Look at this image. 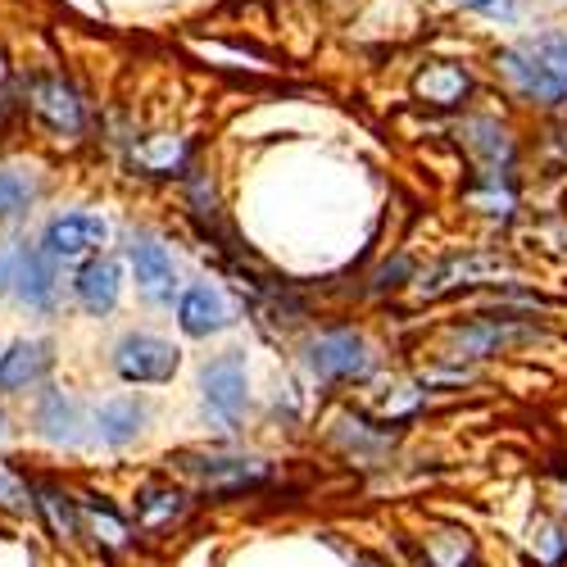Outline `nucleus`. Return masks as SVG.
Instances as JSON below:
<instances>
[{"label": "nucleus", "instance_id": "1", "mask_svg": "<svg viewBox=\"0 0 567 567\" xmlns=\"http://www.w3.org/2000/svg\"><path fill=\"white\" fill-rule=\"evenodd\" d=\"M28 105L60 141H78L86 132V105L64 78H28Z\"/></svg>", "mask_w": 567, "mask_h": 567}, {"label": "nucleus", "instance_id": "2", "mask_svg": "<svg viewBox=\"0 0 567 567\" xmlns=\"http://www.w3.org/2000/svg\"><path fill=\"white\" fill-rule=\"evenodd\" d=\"M177 363H182V354L168 341L151 337V332H132L114 350V372L123 377V382H132V386H159V382H168V377L177 372Z\"/></svg>", "mask_w": 567, "mask_h": 567}, {"label": "nucleus", "instance_id": "3", "mask_svg": "<svg viewBox=\"0 0 567 567\" xmlns=\"http://www.w3.org/2000/svg\"><path fill=\"white\" fill-rule=\"evenodd\" d=\"M495 64L504 69V78L523 91L536 105H567V78L558 69H549L532 45H504L495 55Z\"/></svg>", "mask_w": 567, "mask_h": 567}, {"label": "nucleus", "instance_id": "4", "mask_svg": "<svg viewBox=\"0 0 567 567\" xmlns=\"http://www.w3.org/2000/svg\"><path fill=\"white\" fill-rule=\"evenodd\" d=\"M200 391H205V409L231 432L236 422L246 417V354H223L200 372Z\"/></svg>", "mask_w": 567, "mask_h": 567}, {"label": "nucleus", "instance_id": "5", "mask_svg": "<svg viewBox=\"0 0 567 567\" xmlns=\"http://www.w3.org/2000/svg\"><path fill=\"white\" fill-rule=\"evenodd\" d=\"M309 368L313 377H322V382H359V377L372 372V350L359 332H327L309 346Z\"/></svg>", "mask_w": 567, "mask_h": 567}, {"label": "nucleus", "instance_id": "6", "mask_svg": "<svg viewBox=\"0 0 567 567\" xmlns=\"http://www.w3.org/2000/svg\"><path fill=\"white\" fill-rule=\"evenodd\" d=\"M105 236H110V223L101 214H60L45 223L41 231V255H51V259H86V255H96L105 246Z\"/></svg>", "mask_w": 567, "mask_h": 567}, {"label": "nucleus", "instance_id": "7", "mask_svg": "<svg viewBox=\"0 0 567 567\" xmlns=\"http://www.w3.org/2000/svg\"><path fill=\"white\" fill-rule=\"evenodd\" d=\"M177 472L196 477L209 495H231V491H246L255 482L268 477V467L259 458H223V454H177L173 458Z\"/></svg>", "mask_w": 567, "mask_h": 567}, {"label": "nucleus", "instance_id": "8", "mask_svg": "<svg viewBox=\"0 0 567 567\" xmlns=\"http://www.w3.org/2000/svg\"><path fill=\"white\" fill-rule=\"evenodd\" d=\"M127 264L136 272V287L151 305H168L177 291V268L168 259V250L155 241V236H132L127 241Z\"/></svg>", "mask_w": 567, "mask_h": 567}, {"label": "nucleus", "instance_id": "9", "mask_svg": "<svg viewBox=\"0 0 567 567\" xmlns=\"http://www.w3.org/2000/svg\"><path fill=\"white\" fill-rule=\"evenodd\" d=\"M10 291H14L28 309H41V313H45V309L55 305V259H51V255H41V250L19 246Z\"/></svg>", "mask_w": 567, "mask_h": 567}, {"label": "nucleus", "instance_id": "10", "mask_svg": "<svg viewBox=\"0 0 567 567\" xmlns=\"http://www.w3.org/2000/svg\"><path fill=\"white\" fill-rule=\"evenodd\" d=\"M177 322H182L186 337H214V332H223V327L231 322V313H227V300H223L218 287L196 281V287L177 300Z\"/></svg>", "mask_w": 567, "mask_h": 567}, {"label": "nucleus", "instance_id": "11", "mask_svg": "<svg viewBox=\"0 0 567 567\" xmlns=\"http://www.w3.org/2000/svg\"><path fill=\"white\" fill-rule=\"evenodd\" d=\"M118 291H123V272H118L114 259H91V264H82L78 277H73L78 305H82L86 313H96V318H105V313L118 305Z\"/></svg>", "mask_w": 567, "mask_h": 567}, {"label": "nucleus", "instance_id": "12", "mask_svg": "<svg viewBox=\"0 0 567 567\" xmlns=\"http://www.w3.org/2000/svg\"><path fill=\"white\" fill-rule=\"evenodd\" d=\"M45 372H51V346L19 341L10 346V354H0V391H28Z\"/></svg>", "mask_w": 567, "mask_h": 567}, {"label": "nucleus", "instance_id": "13", "mask_svg": "<svg viewBox=\"0 0 567 567\" xmlns=\"http://www.w3.org/2000/svg\"><path fill=\"white\" fill-rule=\"evenodd\" d=\"M417 96L427 101V105H458V101H467V91H472V78H467V69H458V64H450V60H436V64H427L417 73Z\"/></svg>", "mask_w": 567, "mask_h": 567}, {"label": "nucleus", "instance_id": "14", "mask_svg": "<svg viewBox=\"0 0 567 567\" xmlns=\"http://www.w3.org/2000/svg\"><path fill=\"white\" fill-rule=\"evenodd\" d=\"M141 427H146V409L136 400H110L96 409V432L105 445H127L141 436Z\"/></svg>", "mask_w": 567, "mask_h": 567}, {"label": "nucleus", "instance_id": "15", "mask_svg": "<svg viewBox=\"0 0 567 567\" xmlns=\"http://www.w3.org/2000/svg\"><path fill=\"white\" fill-rule=\"evenodd\" d=\"M37 432L55 445H73L78 441V409L73 400H64L60 391H45L37 404Z\"/></svg>", "mask_w": 567, "mask_h": 567}, {"label": "nucleus", "instance_id": "16", "mask_svg": "<svg viewBox=\"0 0 567 567\" xmlns=\"http://www.w3.org/2000/svg\"><path fill=\"white\" fill-rule=\"evenodd\" d=\"M467 136H472V151L486 155V164H491L495 177H499V164L504 168L513 164V141H508V132L495 118H472L467 123Z\"/></svg>", "mask_w": 567, "mask_h": 567}, {"label": "nucleus", "instance_id": "17", "mask_svg": "<svg viewBox=\"0 0 567 567\" xmlns=\"http://www.w3.org/2000/svg\"><path fill=\"white\" fill-rule=\"evenodd\" d=\"M41 186L32 173H19V168H0V218H19L37 205Z\"/></svg>", "mask_w": 567, "mask_h": 567}, {"label": "nucleus", "instance_id": "18", "mask_svg": "<svg viewBox=\"0 0 567 567\" xmlns=\"http://www.w3.org/2000/svg\"><path fill=\"white\" fill-rule=\"evenodd\" d=\"M37 504H41L45 517H51V532H55L60 540H73V536L82 532L78 499H69L64 491H55V486H37Z\"/></svg>", "mask_w": 567, "mask_h": 567}, {"label": "nucleus", "instance_id": "19", "mask_svg": "<svg viewBox=\"0 0 567 567\" xmlns=\"http://www.w3.org/2000/svg\"><path fill=\"white\" fill-rule=\"evenodd\" d=\"M186 499L177 491H146L136 499V517H141V527H168L173 517H182Z\"/></svg>", "mask_w": 567, "mask_h": 567}, {"label": "nucleus", "instance_id": "20", "mask_svg": "<svg viewBox=\"0 0 567 567\" xmlns=\"http://www.w3.org/2000/svg\"><path fill=\"white\" fill-rule=\"evenodd\" d=\"M78 508L86 513V523L101 532V540L105 545H123L127 540V527H123V517L105 504V499H96V495H86V499H78Z\"/></svg>", "mask_w": 567, "mask_h": 567}, {"label": "nucleus", "instance_id": "21", "mask_svg": "<svg viewBox=\"0 0 567 567\" xmlns=\"http://www.w3.org/2000/svg\"><path fill=\"white\" fill-rule=\"evenodd\" d=\"M458 6L477 10V14H486V19H504V23L517 14V0H458Z\"/></svg>", "mask_w": 567, "mask_h": 567}, {"label": "nucleus", "instance_id": "22", "mask_svg": "<svg viewBox=\"0 0 567 567\" xmlns=\"http://www.w3.org/2000/svg\"><path fill=\"white\" fill-rule=\"evenodd\" d=\"M14 259H19V246H0V291H10V281H14Z\"/></svg>", "mask_w": 567, "mask_h": 567}, {"label": "nucleus", "instance_id": "23", "mask_svg": "<svg viewBox=\"0 0 567 567\" xmlns=\"http://www.w3.org/2000/svg\"><path fill=\"white\" fill-rule=\"evenodd\" d=\"M19 499H23V486H19L14 477H6V472H0V504H6V508H19Z\"/></svg>", "mask_w": 567, "mask_h": 567}]
</instances>
